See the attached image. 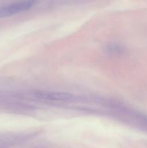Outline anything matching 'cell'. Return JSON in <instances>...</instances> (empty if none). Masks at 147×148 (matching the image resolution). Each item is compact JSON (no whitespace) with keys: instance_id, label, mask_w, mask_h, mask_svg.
I'll return each mask as SVG.
<instances>
[{"instance_id":"cell-1","label":"cell","mask_w":147,"mask_h":148,"mask_svg":"<svg viewBox=\"0 0 147 148\" xmlns=\"http://www.w3.org/2000/svg\"><path fill=\"white\" fill-rule=\"evenodd\" d=\"M35 4L33 1H24L12 3L0 7V18L12 16L31 8Z\"/></svg>"},{"instance_id":"cell-2","label":"cell","mask_w":147,"mask_h":148,"mask_svg":"<svg viewBox=\"0 0 147 148\" xmlns=\"http://www.w3.org/2000/svg\"><path fill=\"white\" fill-rule=\"evenodd\" d=\"M35 96L40 99L57 101H68L73 98L71 94L61 92H38L35 94Z\"/></svg>"}]
</instances>
